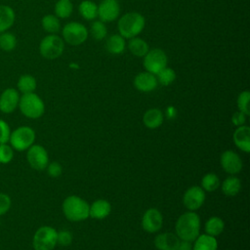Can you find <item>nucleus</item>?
Segmentation results:
<instances>
[{"mask_svg":"<svg viewBox=\"0 0 250 250\" xmlns=\"http://www.w3.org/2000/svg\"><path fill=\"white\" fill-rule=\"evenodd\" d=\"M176 235L180 240L193 242L199 235L200 218L194 211H188L182 214L175 225Z\"/></svg>","mask_w":250,"mask_h":250,"instance_id":"nucleus-1","label":"nucleus"},{"mask_svg":"<svg viewBox=\"0 0 250 250\" xmlns=\"http://www.w3.org/2000/svg\"><path fill=\"white\" fill-rule=\"evenodd\" d=\"M65 218L72 222H80L89 218V204L77 195H69L62 202Z\"/></svg>","mask_w":250,"mask_h":250,"instance_id":"nucleus-2","label":"nucleus"},{"mask_svg":"<svg viewBox=\"0 0 250 250\" xmlns=\"http://www.w3.org/2000/svg\"><path fill=\"white\" fill-rule=\"evenodd\" d=\"M145 18L137 12L123 15L118 21V31L123 38L131 39L140 34L145 27Z\"/></svg>","mask_w":250,"mask_h":250,"instance_id":"nucleus-3","label":"nucleus"},{"mask_svg":"<svg viewBox=\"0 0 250 250\" xmlns=\"http://www.w3.org/2000/svg\"><path fill=\"white\" fill-rule=\"evenodd\" d=\"M19 107L25 117L31 119L41 117L45 111V104L42 99L34 92L22 94V96L20 97Z\"/></svg>","mask_w":250,"mask_h":250,"instance_id":"nucleus-4","label":"nucleus"},{"mask_svg":"<svg viewBox=\"0 0 250 250\" xmlns=\"http://www.w3.org/2000/svg\"><path fill=\"white\" fill-rule=\"evenodd\" d=\"M35 141V132L29 126H21L11 132L9 143L13 149L18 151L27 150Z\"/></svg>","mask_w":250,"mask_h":250,"instance_id":"nucleus-5","label":"nucleus"},{"mask_svg":"<svg viewBox=\"0 0 250 250\" xmlns=\"http://www.w3.org/2000/svg\"><path fill=\"white\" fill-rule=\"evenodd\" d=\"M58 231L50 227H40L34 233L32 238V246L34 250H54L57 243Z\"/></svg>","mask_w":250,"mask_h":250,"instance_id":"nucleus-6","label":"nucleus"},{"mask_svg":"<svg viewBox=\"0 0 250 250\" xmlns=\"http://www.w3.org/2000/svg\"><path fill=\"white\" fill-rule=\"evenodd\" d=\"M64 49L63 40L56 35L50 34L45 36L39 45V52L41 56L48 60H54L59 58Z\"/></svg>","mask_w":250,"mask_h":250,"instance_id":"nucleus-7","label":"nucleus"},{"mask_svg":"<svg viewBox=\"0 0 250 250\" xmlns=\"http://www.w3.org/2000/svg\"><path fill=\"white\" fill-rule=\"evenodd\" d=\"M89 31L82 23L71 21L66 23L62 28V37L64 41L72 46L84 43L88 37Z\"/></svg>","mask_w":250,"mask_h":250,"instance_id":"nucleus-8","label":"nucleus"},{"mask_svg":"<svg viewBox=\"0 0 250 250\" xmlns=\"http://www.w3.org/2000/svg\"><path fill=\"white\" fill-rule=\"evenodd\" d=\"M144 66L147 72L156 75L167 66V56L161 49H152L144 57Z\"/></svg>","mask_w":250,"mask_h":250,"instance_id":"nucleus-9","label":"nucleus"},{"mask_svg":"<svg viewBox=\"0 0 250 250\" xmlns=\"http://www.w3.org/2000/svg\"><path fill=\"white\" fill-rule=\"evenodd\" d=\"M26 159L31 168L37 171L46 169L49 163V155L46 148L40 145H32L26 153Z\"/></svg>","mask_w":250,"mask_h":250,"instance_id":"nucleus-10","label":"nucleus"},{"mask_svg":"<svg viewBox=\"0 0 250 250\" xmlns=\"http://www.w3.org/2000/svg\"><path fill=\"white\" fill-rule=\"evenodd\" d=\"M205 201V191L201 187L192 186L186 190L183 197L185 207L189 211L198 210Z\"/></svg>","mask_w":250,"mask_h":250,"instance_id":"nucleus-11","label":"nucleus"},{"mask_svg":"<svg viewBox=\"0 0 250 250\" xmlns=\"http://www.w3.org/2000/svg\"><path fill=\"white\" fill-rule=\"evenodd\" d=\"M163 226V216L156 208L147 209L142 219V227L145 231L148 233H154L160 230Z\"/></svg>","mask_w":250,"mask_h":250,"instance_id":"nucleus-12","label":"nucleus"},{"mask_svg":"<svg viewBox=\"0 0 250 250\" xmlns=\"http://www.w3.org/2000/svg\"><path fill=\"white\" fill-rule=\"evenodd\" d=\"M220 163L223 170L230 175H235L239 173L243 166L240 156L230 149L226 150L221 154Z\"/></svg>","mask_w":250,"mask_h":250,"instance_id":"nucleus-13","label":"nucleus"},{"mask_svg":"<svg viewBox=\"0 0 250 250\" xmlns=\"http://www.w3.org/2000/svg\"><path fill=\"white\" fill-rule=\"evenodd\" d=\"M120 13V6L117 0H103L98 6V17L101 21L107 22L116 20Z\"/></svg>","mask_w":250,"mask_h":250,"instance_id":"nucleus-14","label":"nucleus"},{"mask_svg":"<svg viewBox=\"0 0 250 250\" xmlns=\"http://www.w3.org/2000/svg\"><path fill=\"white\" fill-rule=\"evenodd\" d=\"M20 102L19 91L14 88H7L0 95V110L3 113H12Z\"/></svg>","mask_w":250,"mask_h":250,"instance_id":"nucleus-15","label":"nucleus"},{"mask_svg":"<svg viewBox=\"0 0 250 250\" xmlns=\"http://www.w3.org/2000/svg\"><path fill=\"white\" fill-rule=\"evenodd\" d=\"M156 76L150 72H141L134 79V86L141 92H150L157 87Z\"/></svg>","mask_w":250,"mask_h":250,"instance_id":"nucleus-16","label":"nucleus"},{"mask_svg":"<svg viewBox=\"0 0 250 250\" xmlns=\"http://www.w3.org/2000/svg\"><path fill=\"white\" fill-rule=\"evenodd\" d=\"M179 243L180 238L172 232L159 233L154 238V246L158 250H177Z\"/></svg>","mask_w":250,"mask_h":250,"instance_id":"nucleus-17","label":"nucleus"},{"mask_svg":"<svg viewBox=\"0 0 250 250\" xmlns=\"http://www.w3.org/2000/svg\"><path fill=\"white\" fill-rule=\"evenodd\" d=\"M234 145L242 151H250V128L246 125L238 126L232 135Z\"/></svg>","mask_w":250,"mask_h":250,"instance_id":"nucleus-18","label":"nucleus"},{"mask_svg":"<svg viewBox=\"0 0 250 250\" xmlns=\"http://www.w3.org/2000/svg\"><path fill=\"white\" fill-rule=\"evenodd\" d=\"M111 211L110 203L105 199H97L89 205V217L97 220L106 218Z\"/></svg>","mask_w":250,"mask_h":250,"instance_id":"nucleus-19","label":"nucleus"},{"mask_svg":"<svg viewBox=\"0 0 250 250\" xmlns=\"http://www.w3.org/2000/svg\"><path fill=\"white\" fill-rule=\"evenodd\" d=\"M163 112L158 108L147 109L143 116V122L145 126L148 129L158 128L163 123Z\"/></svg>","mask_w":250,"mask_h":250,"instance_id":"nucleus-20","label":"nucleus"},{"mask_svg":"<svg viewBox=\"0 0 250 250\" xmlns=\"http://www.w3.org/2000/svg\"><path fill=\"white\" fill-rule=\"evenodd\" d=\"M16 15L12 7L0 5V33L7 31L15 22Z\"/></svg>","mask_w":250,"mask_h":250,"instance_id":"nucleus-21","label":"nucleus"},{"mask_svg":"<svg viewBox=\"0 0 250 250\" xmlns=\"http://www.w3.org/2000/svg\"><path fill=\"white\" fill-rule=\"evenodd\" d=\"M192 244V250H218V241L209 234H199Z\"/></svg>","mask_w":250,"mask_h":250,"instance_id":"nucleus-22","label":"nucleus"},{"mask_svg":"<svg viewBox=\"0 0 250 250\" xmlns=\"http://www.w3.org/2000/svg\"><path fill=\"white\" fill-rule=\"evenodd\" d=\"M105 48L112 55H119L125 50V38L120 34L110 35L105 42Z\"/></svg>","mask_w":250,"mask_h":250,"instance_id":"nucleus-23","label":"nucleus"},{"mask_svg":"<svg viewBox=\"0 0 250 250\" xmlns=\"http://www.w3.org/2000/svg\"><path fill=\"white\" fill-rule=\"evenodd\" d=\"M221 187H222V191L224 194H226L228 196H234L240 191L241 182L237 177L230 176L224 180Z\"/></svg>","mask_w":250,"mask_h":250,"instance_id":"nucleus-24","label":"nucleus"},{"mask_svg":"<svg viewBox=\"0 0 250 250\" xmlns=\"http://www.w3.org/2000/svg\"><path fill=\"white\" fill-rule=\"evenodd\" d=\"M204 229H205L206 234L216 237L217 235L221 234L224 231L225 223L221 218L217 216H213L206 221Z\"/></svg>","mask_w":250,"mask_h":250,"instance_id":"nucleus-25","label":"nucleus"},{"mask_svg":"<svg viewBox=\"0 0 250 250\" xmlns=\"http://www.w3.org/2000/svg\"><path fill=\"white\" fill-rule=\"evenodd\" d=\"M128 48L130 52L136 57H145L149 50L148 44L144 39L139 37L131 38L128 43Z\"/></svg>","mask_w":250,"mask_h":250,"instance_id":"nucleus-26","label":"nucleus"},{"mask_svg":"<svg viewBox=\"0 0 250 250\" xmlns=\"http://www.w3.org/2000/svg\"><path fill=\"white\" fill-rule=\"evenodd\" d=\"M18 90L22 94L33 93L36 89V80L30 74L21 75L17 83Z\"/></svg>","mask_w":250,"mask_h":250,"instance_id":"nucleus-27","label":"nucleus"},{"mask_svg":"<svg viewBox=\"0 0 250 250\" xmlns=\"http://www.w3.org/2000/svg\"><path fill=\"white\" fill-rule=\"evenodd\" d=\"M79 13L85 20L92 21L98 17V6L90 0H84L79 5Z\"/></svg>","mask_w":250,"mask_h":250,"instance_id":"nucleus-28","label":"nucleus"},{"mask_svg":"<svg viewBox=\"0 0 250 250\" xmlns=\"http://www.w3.org/2000/svg\"><path fill=\"white\" fill-rule=\"evenodd\" d=\"M221 185L219 177L215 173H207L201 179V188L204 191H215Z\"/></svg>","mask_w":250,"mask_h":250,"instance_id":"nucleus-29","label":"nucleus"},{"mask_svg":"<svg viewBox=\"0 0 250 250\" xmlns=\"http://www.w3.org/2000/svg\"><path fill=\"white\" fill-rule=\"evenodd\" d=\"M41 22H42V27L44 28V30L51 34H56L61 29L60 21H59L58 17H56L54 15L44 16Z\"/></svg>","mask_w":250,"mask_h":250,"instance_id":"nucleus-30","label":"nucleus"},{"mask_svg":"<svg viewBox=\"0 0 250 250\" xmlns=\"http://www.w3.org/2000/svg\"><path fill=\"white\" fill-rule=\"evenodd\" d=\"M73 10L72 3L70 0H59L55 5V13L56 17L66 19L68 18Z\"/></svg>","mask_w":250,"mask_h":250,"instance_id":"nucleus-31","label":"nucleus"},{"mask_svg":"<svg viewBox=\"0 0 250 250\" xmlns=\"http://www.w3.org/2000/svg\"><path fill=\"white\" fill-rule=\"evenodd\" d=\"M17 46V38L11 32L0 33V49L5 52L13 51Z\"/></svg>","mask_w":250,"mask_h":250,"instance_id":"nucleus-32","label":"nucleus"},{"mask_svg":"<svg viewBox=\"0 0 250 250\" xmlns=\"http://www.w3.org/2000/svg\"><path fill=\"white\" fill-rule=\"evenodd\" d=\"M90 33L91 36L97 40V41H101L103 39L105 38L106 34H107V29L105 24L101 21H96L91 24L90 27Z\"/></svg>","mask_w":250,"mask_h":250,"instance_id":"nucleus-33","label":"nucleus"},{"mask_svg":"<svg viewBox=\"0 0 250 250\" xmlns=\"http://www.w3.org/2000/svg\"><path fill=\"white\" fill-rule=\"evenodd\" d=\"M156 79L157 82H159L161 85L168 86L176 79V73L174 69L166 66L156 74Z\"/></svg>","mask_w":250,"mask_h":250,"instance_id":"nucleus-34","label":"nucleus"},{"mask_svg":"<svg viewBox=\"0 0 250 250\" xmlns=\"http://www.w3.org/2000/svg\"><path fill=\"white\" fill-rule=\"evenodd\" d=\"M249 101H250V93H249V91H243L237 97V107H238V110L243 112L245 115H249L250 114Z\"/></svg>","mask_w":250,"mask_h":250,"instance_id":"nucleus-35","label":"nucleus"},{"mask_svg":"<svg viewBox=\"0 0 250 250\" xmlns=\"http://www.w3.org/2000/svg\"><path fill=\"white\" fill-rule=\"evenodd\" d=\"M14 157V149L10 145L1 144L0 145V163L8 164L12 161Z\"/></svg>","mask_w":250,"mask_h":250,"instance_id":"nucleus-36","label":"nucleus"},{"mask_svg":"<svg viewBox=\"0 0 250 250\" xmlns=\"http://www.w3.org/2000/svg\"><path fill=\"white\" fill-rule=\"evenodd\" d=\"M11 134L10 126L6 121L3 119H0V145L1 144H7L9 142Z\"/></svg>","mask_w":250,"mask_h":250,"instance_id":"nucleus-37","label":"nucleus"},{"mask_svg":"<svg viewBox=\"0 0 250 250\" xmlns=\"http://www.w3.org/2000/svg\"><path fill=\"white\" fill-rule=\"evenodd\" d=\"M12 205L11 197L3 192H0V217L4 214H6Z\"/></svg>","mask_w":250,"mask_h":250,"instance_id":"nucleus-38","label":"nucleus"},{"mask_svg":"<svg viewBox=\"0 0 250 250\" xmlns=\"http://www.w3.org/2000/svg\"><path fill=\"white\" fill-rule=\"evenodd\" d=\"M72 241V234L68 230L58 231L57 234V243L62 246H67Z\"/></svg>","mask_w":250,"mask_h":250,"instance_id":"nucleus-39","label":"nucleus"},{"mask_svg":"<svg viewBox=\"0 0 250 250\" xmlns=\"http://www.w3.org/2000/svg\"><path fill=\"white\" fill-rule=\"evenodd\" d=\"M46 168H47L48 175L52 178H58L62 173V167L57 161H53L51 163H48Z\"/></svg>","mask_w":250,"mask_h":250,"instance_id":"nucleus-40","label":"nucleus"},{"mask_svg":"<svg viewBox=\"0 0 250 250\" xmlns=\"http://www.w3.org/2000/svg\"><path fill=\"white\" fill-rule=\"evenodd\" d=\"M246 116H247V115H245L243 112H241V111L238 110V111H236V112H234V113L232 114V116H231V122H232V124L235 125L236 127L242 126V125L245 124Z\"/></svg>","mask_w":250,"mask_h":250,"instance_id":"nucleus-41","label":"nucleus"},{"mask_svg":"<svg viewBox=\"0 0 250 250\" xmlns=\"http://www.w3.org/2000/svg\"><path fill=\"white\" fill-rule=\"evenodd\" d=\"M177 250H192V244L190 241L180 240Z\"/></svg>","mask_w":250,"mask_h":250,"instance_id":"nucleus-42","label":"nucleus"}]
</instances>
